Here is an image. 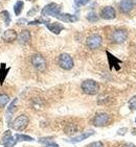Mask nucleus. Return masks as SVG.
<instances>
[{
	"instance_id": "obj_13",
	"label": "nucleus",
	"mask_w": 136,
	"mask_h": 147,
	"mask_svg": "<svg viewBox=\"0 0 136 147\" xmlns=\"http://www.w3.org/2000/svg\"><path fill=\"white\" fill-rule=\"evenodd\" d=\"M46 27L49 29V30L52 32V34H59L61 31L64 29V26H63V24H61V23L59 22H54V23H47L46 24Z\"/></svg>"
},
{
	"instance_id": "obj_5",
	"label": "nucleus",
	"mask_w": 136,
	"mask_h": 147,
	"mask_svg": "<svg viewBox=\"0 0 136 147\" xmlns=\"http://www.w3.org/2000/svg\"><path fill=\"white\" fill-rule=\"evenodd\" d=\"M31 65L34 66V68L37 69V70L40 71V72H42V71L45 70L46 66H47L45 59L39 53L34 54L31 59Z\"/></svg>"
},
{
	"instance_id": "obj_14",
	"label": "nucleus",
	"mask_w": 136,
	"mask_h": 147,
	"mask_svg": "<svg viewBox=\"0 0 136 147\" xmlns=\"http://www.w3.org/2000/svg\"><path fill=\"white\" fill-rule=\"evenodd\" d=\"M132 7H133V4H132L130 0H122L120 3H119V9L125 14H128L129 11H131Z\"/></svg>"
},
{
	"instance_id": "obj_37",
	"label": "nucleus",
	"mask_w": 136,
	"mask_h": 147,
	"mask_svg": "<svg viewBox=\"0 0 136 147\" xmlns=\"http://www.w3.org/2000/svg\"><path fill=\"white\" fill-rule=\"evenodd\" d=\"M29 1H31V2H34V1H35V0H29Z\"/></svg>"
},
{
	"instance_id": "obj_6",
	"label": "nucleus",
	"mask_w": 136,
	"mask_h": 147,
	"mask_svg": "<svg viewBox=\"0 0 136 147\" xmlns=\"http://www.w3.org/2000/svg\"><path fill=\"white\" fill-rule=\"evenodd\" d=\"M102 43H103V39L99 34H91V36H89V37L87 38V40H86L87 46L90 49H92V50L99 48V47L102 46Z\"/></svg>"
},
{
	"instance_id": "obj_36",
	"label": "nucleus",
	"mask_w": 136,
	"mask_h": 147,
	"mask_svg": "<svg viewBox=\"0 0 136 147\" xmlns=\"http://www.w3.org/2000/svg\"><path fill=\"white\" fill-rule=\"evenodd\" d=\"M131 2H132V4H135L136 5V0H130Z\"/></svg>"
},
{
	"instance_id": "obj_21",
	"label": "nucleus",
	"mask_w": 136,
	"mask_h": 147,
	"mask_svg": "<svg viewBox=\"0 0 136 147\" xmlns=\"http://www.w3.org/2000/svg\"><path fill=\"white\" fill-rule=\"evenodd\" d=\"M86 18H87V20L89 21V22H97V20H99V16H97V14L95 13V11H89L87 14V16H86Z\"/></svg>"
},
{
	"instance_id": "obj_8",
	"label": "nucleus",
	"mask_w": 136,
	"mask_h": 147,
	"mask_svg": "<svg viewBox=\"0 0 136 147\" xmlns=\"http://www.w3.org/2000/svg\"><path fill=\"white\" fill-rule=\"evenodd\" d=\"M109 121H110V117L108 114H97L93 119V125L97 127H103V126H106L109 123Z\"/></svg>"
},
{
	"instance_id": "obj_22",
	"label": "nucleus",
	"mask_w": 136,
	"mask_h": 147,
	"mask_svg": "<svg viewBox=\"0 0 136 147\" xmlns=\"http://www.w3.org/2000/svg\"><path fill=\"white\" fill-rule=\"evenodd\" d=\"M107 55L109 57H108V59H109V64H110V68H112V67H113V66H117V64L116 63H120V61H118V59H115V57H113V55H112V54L110 53V52H108L107 51Z\"/></svg>"
},
{
	"instance_id": "obj_10",
	"label": "nucleus",
	"mask_w": 136,
	"mask_h": 147,
	"mask_svg": "<svg viewBox=\"0 0 136 147\" xmlns=\"http://www.w3.org/2000/svg\"><path fill=\"white\" fill-rule=\"evenodd\" d=\"M94 135V130H88V131H85V133H82L81 135L77 137H72V138L68 139L66 140L67 142H70V143H79V142L83 141V140H85V139L89 138V137L93 136Z\"/></svg>"
},
{
	"instance_id": "obj_32",
	"label": "nucleus",
	"mask_w": 136,
	"mask_h": 147,
	"mask_svg": "<svg viewBox=\"0 0 136 147\" xmlns=\"http://www.w3.org/2000/svg\"><path fill=\"white\" fill-rule=\"evenodd\" d=\"M46 147H60V146L58 144H56V143H54V142H51V143L46 145Z\"/></svg>"
},
{
	"instance_id": "obj_28",
	"label": "nucleus",
	"mask_w": 136,
	"mask_h": 147,
	"mask_svg": "<svg viewBox=\"0 0 136 147\" xmlns=\"http://www.w3.org/2000/svg\"><path fill=\"white\" fill-rule=\"evenodd\" d=\"M87 147H104V144L101 141H97L93 142V143H90Z\"/></svg>"
},
{
	"instance_id": "obj_27",
	"label": "nucleus",
	"mask_w": 136,
	"mask_h": 147,
	"mask_svg": "<svg viewBox=\"0 0 136 147\" xmlns=\"http://www.w3.org/2000/svg\"><path fill=\"white\" fill-rule=\"evenodd\" d=\"M48 23V21L47 20H35V21H31V22H29L27 24L29 25H36V24H47Z\"/></svg>"
},
{
	"instance_id": "obj_17",
	"label": "nucleus",
	"mask_w": 136,
	"mask_h": 147,
	"mask_svg": "<svg viewBox=\"0 0 136 147\" xmlns=\"http://www.w3.org/2000/svg\"><path fill=\"white\" fill-rule=\"evenodd\" d=\"M15 139L17 142H33L35 141V139L31 136L27 135H22V134H16L15 135Z\"/></svg>"
},
{
	"instance_id": "obj_26",
	"label": "nucleus",
	"mask_w": 136,
	"mask_h": 147,
	"mask_svg": "<svg viewBox=\"0 0 136 147\" xmlns=\"http://www.w3.org/2000/svg\"><path fill=\"white\" fill-rule=\"evenodd\" d=\"M129 108L132 111L136 110V95H134V96L130 99V101H129Z\"/></svg>"
},
{
	"instance_id": "obj_20",
	"label": "nucleus",
	"mask_w": 136,
	"mask_h": 147,
	"mask_svg": "<svg viewBox=\"0 0 136 147\" xmlns=\"http://www.w3.org/2000/svg\"><path fill=\"white\" fill-rule=\"evenodd\" d=\"M10 101V97L6 94H0V108H4Z\"/></svg>"
},
{
	"instance_id": "obj_4",
	"label": "nucleus",
	"mask_w": 136,
	"mask_h": 147,
	"mask_svg": "<svg viewBox=\"0 0 136 147\" xmlns=\"http://www.w3.org/2000/svg\"><path fill=\"white\" fill-rule=\"evenodd\" d=\"M58 63H59L60 67L64 70H71L74 65L73 59L68 53L60 54L59 57H58Z\"/></svg>"
},
{
	"instance_id": "obj_16",
	"label": "nucleus",
	"mask_w": 136,
	"mask_h": 147,
	"mask_svg": "<svg viewBox=\"0 0 136 147\" xmlns=\"http://www.w3.org/2000/svg\"><path fill=\"white\" fill-rule=\"evenodd\" d=\"M18 39L21 44H27L31 41V32L29 30H22Z\"/></svg>"
},
{
	"instance_id": "obj_19",
	"label": "nucleus",
	"mask_w": 136,
	"mask_h": 147,
	"mask_svg": "<svg viewBox=\"0 0 136 147\" xmlns=\"http://www.w3.org/2000/svg\"><path fill=\"white\" fill-rule=\"evenodd\" d=\"M23 7H24V3H23V1H20V0H18L17 2L15 3L14 5V13L16 16H20L21 15V13H22L23 11Z\"/></svg>"
},
{
	"instance_id": "obj_7",
	"label": "nucleus",
	"mask_w": 136,
	"mask_h": 147,
	"mask_svg": "<svg viewBox=\"0 0 136 147\" xmlns=\"http://www.w3.org/2000/svg\"><path fill=\"white\" fill-rule=\"evenodd\" d=\"M128 34L127 31L124 29H116L115 31H113V34H111V41L116 44H122L127 40Z\"/></svg>"
},
{
	"instance_id": "obj_15",
	"label": "nucleus",
	"mask_w": 136,
	"mask_h": 147,
	"mask_svg": "<svg viewBox=\"0 0 136 147\" xmlns=\"http://www.w3.org/2000/svg\"><path fill=\"white\" fill-rule=\"evenodd\" d=\"M10 70H11V67L6 68L5 64H1V67H0V85H3V82L5 80V77L10 72Z\"/></svg>"
},
{
	"instance_id": "obj_18",
	"label": "nucleus",
	"mask_w": 136,
	"mask_h": 147,
	"mask_svg": "<svg viewBox=\"0 0 136 147\" xmlns=\"http://www.w3.org/2000/svg\"><path fill=\"white\" fill-rule=\"evenodd\" d=\"M17 102H18V99L15 98L13 101H12V103L10 105V107L7 108V111H6V117H7V119L10 118V117L14 114L15 110H16V105H17Z\"/></svg>"
},
{
	"instance_id": "obj_9",
	"label": "nucleus",
	"mask_w": 136,
	"mask_h": 147,
	"mask_svg": "<svg viewBox=\"0 0 136 147\" xmlns=\"http://www.w3.org/2000/svg\"><path fill=\"white\" fill-rule=\"evenodd\" d=\"M101 17L105 20H111L116 17V11L112 6H105L101 11Z\"/></svg>"
},
{
	"instance_id": "obj_2",
	"label": "nucleus",
	"mask_w": 136,
	"mask_h": 147,
	"mask_svg": "<svg viewBox=\"0 0 136 147\" xmlns=\"http://www.w3.org/2000/svg\"><path fill=\"white\" fill-rule=\"evenodd\" d=\"M29 122V119L26 115H20V116H18L14 121L12 122L11 125L13 129L21 131V130H24L27 127Z\"/></svg>"
},
{
	"instance_id": "obj_11",
	"label": "nucleus",
	"mask_w": 136,
	"mask_h": 147,
	"mask_svg": "<svg viewBox=\"0 0 136 147\" xmlns=\"http://www.w3.org/2000/svg\"><path fill=\"white\" fill-rule=\"evenodd\" d=\"M17 38H18V34L14 29H7V30L4 31L2 34V40L7 43L14 42Z\"/></svg>"
},
{
	"instance_id": "obj_25",
	"label": "nucleus",
	"mask_w": 136,
	"mask_h": 147,
	"mask_svg": "<svg viewBox=\"0 0 136 147\" xmlns=\"http://www.w3.org/2000/svg\"><path fill=\"white\" fill-rule=\"evenodd\" d=\"M13 137V135H12V133L10 131V130H7V131H5V133L3 134V137H2V141H1V143L2 144H4L5 142H7L10 140V139Z\"/></svg>"
},
{
	"instance_id": "obj_29",
	"label": "nucleus",
	"mask_w": 136,
	"mask_h": 147,
	"mask_svg": "<svg viewBox=\"0 0 136 147\" xmlns=\"http://www.w3.org/2000/svg\"><path fill=\"white\" fill-rule=\"evenodd\" d=\"M50 140H52V138H41L39 139V142L40 143H42V144H49V143H51Z\"/></svg>"
},
{
	"instance_id": "obj_34",
	"label": "nucleus",
	"mask_w": 136,
	"mask_h": 147,
	"mask_svg": "<svg viewBox=\"0 0 136 147\" xmlns=\"http://www.w3.org/2000/svg\"><path fill=\"white\" fill-rule=\"evenodd\" d=\"M17 23H18V24H19V25H20V24H21V23H29V22H27V21H26V19H20Z\"/></svg>"
},
{
	"instance_id": "obj_33",
	"label": "nucleus",
	"mask_w": 136,
	"mask_h": 147,
	"mask_svg": "<svg viewBox=\"0 0 136 147\" xmlns=\"http://www.w3.org/2000/svg\"><path fill=\"white\" fill-rule=\"evenodd\" d=\"M126 131H127V128H124V129H119L118 130V135H125Z\"/></svg>"
},
{
	"instance_id": "obj_38",
	"label": "nucleus",
	"mask_w": 136,
	"mask_h": 147,
	"mask_svg": "<svg viewBox=\"0 0 136 147\" xmlns=\"http://www.w3.org/2000/svg\"><path fill=\"white\" fill-rule=\"evenodd\" d=\"M135 122H136V119H135Z\"/></svg>"
},
{
	"instance_id": "obj_12",
	"label": "nucleus",
	"mask_w": 136,
	"mask_h": 147,
	"mask_svg": "<svg viewBox=\"0 0 136 147\" xmlns=\"http://www.w3.org/2000/svg\"><path fill=\"white\" fill-rule=\"evenodd\" d=\"M57 19L61 20L63 22H77L79 20V17L75 15L66 14V13H60L57 16Z\"/></svg>"
},
{
	"instance_id": "obj_24",
	"label": "nucleus",
	"mask_w": 136,
	"mask_h": 147,
	"mask_svg": "<svg viewBox=\"0 0 136 147\" xmlns=\"http://www.w3.org/2000/svg\"><path fill=\"white\" fill-rule=\"evenodd\" d=\"M16 143H17V141H16L15 137H12L9 141L5 142V143L3 144V147H14L15 145H16Z\"/></svg>"
},
{
	"instance_id": "obj_31",
	"label": "nucleus",
	"mask_w": 136,
	"mask_h": 147,
	"mask_svg": "<svg viewBox=\"0 0 136 147\" xmlns=\"http://www.w3.org/2000/svg\"><path fill=\"white\" fill-rule=\"evenodd\" d=\"M37 11H38V6H35V7H33V9H31V11L27 13V16H34Z\"/></svg>"
},
{
	"instance_id": "obj_1",
	"label": "nucleus",
	"mask_w": 136,
	"mask_h": 147,
	"mask_svg": "<svg viewBox=\"0 0 136 147\" xmlns=\"http://www.w3.org/2000/svg\"><path fill=\"white\" fill-rule=\"evenodd\" d=\"M82 91L87 95H95L99 93V86L95 80L93 79H86L82 82L81 85Z\"/></svg>"
},
{
	"instance_id": "obj_30",
	"label": "nucleus",
	"mask_w": 136,
	"mask_h": 147,
	"mask_svg": "<svg viewBox=\"0 0 136 147\" xmlns=\"http://www.w3.org/2000/svg\"><path fill=\"white\" fill-rule=\"evenodd\" d=\"M89 1H90V0H74L75 4H77V5H79V6L85 5V4H87Z\"/></svg>"
},
{
	"instance_id": "obj_23",
	"label": "nucleus",
	"mask_w": 136,
	"mask_h": 147,
	"mask_svg": "<svg viewBox=\"0 0 136 147\" xmlns=\"http://www.w3.org/2000/svg\"><path fill=\"white\" fill-rule=\"evenodd\" d=\"M1 16H2L3 20H4V23H5V25H10V23H11V16H10V13L7 11H1Z\"/></svg>"
},
{
	"instance_id": "obj_3",
	"label": "nucleus",
	"mask_w": 136,
	"mask_h": 147,
	"mask_svg": "<svg viewBox=\"0 0 136 147\" xmlns=\"http://www.w3.org/2000/svg\"><path fill=\"white\" fill-rule=\"evenodd\" d=\"M61 13V6L57 3H49L46 6L43 7V9L41 11V15L42 17H45V16H51V17L57 18L58 15Z\"/></svg>"
},
{
	"instance_id": "obj_35",
	"label": "nucleus",
	"mask_w": 136,
	"mask_h": 147,
	"mask_svg": "<svg viewBox=\"0 0 136 147\" xmlns=\"http://www.w3.org/2000/svg\"><path fill=\"white\" fill-rule=\"evenodd\" d=\"M122 147H136L134 144H132V143H127V144H125Z\"/></svg>"
}]
</instances>
